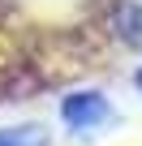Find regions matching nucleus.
I'll list each match as a JSON object with an SVG mask.
<instances>
[{
  "label": "nucleus",
  "instance_id": "obj_1",
  "mask_svg": "<svg viewBox=\"0 0 142 146\" xmlns=\"http://www.w3.org/2000/svg\"><path fill=\"white\" fill-rule=\"evenodd\" d=\"M60 120L73 133H91V129H99V125L112 120V103L99 90H78V95H69L60 103Z\"/></svg>",
  "mask_w": 142,
  "mask_h": 146
},
{
  "label": "nucleus",
  "instance_id": "obj_2",
  "mask_svg": "<svg viewBox=\"0 0 142 146\" xmlns=\"http://www.w3.org/2000/svg\"><path fill=\"white\" fill-rule=\"evenodd\" d=\"M112 22H116V35H121L129 47L142 52V0H116Z\"/></svg>",
  "mask_w": 142,
  "mask_h": 146
},
{
  "label": "nucleus",
  "instance_id": "obj_3",
  "mask_svg": "<svg viewBox=\"0 0 142 146\" xmlns=\"http://www.w3.org/2000/svg\"><path fill=\"white\" fill-rule=\"evenodd\" d=\"M43 129H0V146H43Z\"/></svg>",
  "mask_w": 142,
  "mask_h": 146
},
{
  "label": "nucleus",
  "instance_id": "obj_4",
  "mask_svg": "<svg viewBox=\"0 0 142 146\" xmlns=\"http://www.w3.org/2000/svg\"><path fill=\"white\" fill-rule=\"evenodd\" d=\"M138 90H142V69H138Z\"/></svg>",
  "mask_w": 142,
  "mask_h": 146
}]
</instances>
